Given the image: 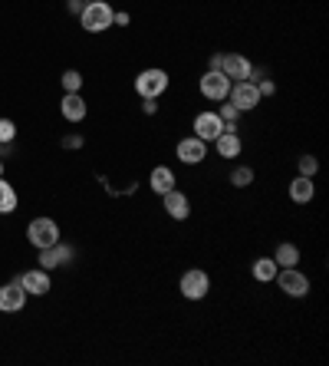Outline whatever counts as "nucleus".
I'll return each mask as SVG.
<instances>
[{"mask_svg": "<svg viewBox=\"0 0 329 366\" xmlns=\"http://www.w3.org/2000/svg\"><path fill=\"white\" fill-rule=\"evenodd\" d=\"M112 13H116V11H112L106 0H89V4H86V11L80 13L82 30H89V33L109 30V27H112Z\"/></svg>", "mask_w": 329, "mask_h": 366, "instance_id": "nucleus-1", "label": "nucleus"}, {"mask_svg": "<svg viewBox=\"0 0 329 366\" xmlns=\"http://www.w3.org/2000/svg\"><path fill=\"white\" fill-rule=\"evenodd\" d=\"M165 90H168V73L159 70V66L142 70L139 76H135V92H139L142 99H159Z\"/></svg>", "mask_w": 329, "mask_h": 366, "instance_id": "nucleus-2", "label": "nucleus"}, {"mask_svg": "<svg viewBox=\"0 0 329 366\" xmlns=\"http://www.w3.org/2000/svg\"><path fill=\"white\" fill-rule=\"evenodd\" d=\"M218 70L224 73L230 83L250 80V76H254V66H250V60L244 56V53H221V56H218Z\"/></svg>", "mask_w": 329, "mask_h": 366, "instance_id": "nucleus-3", "label": "nucleus"}, {"mask_svg": "<svg viewBox=\"0 0 329 366\" xmlns=\"http://www.w3.org/2000/svg\"><path fill=\"white\" fill-rule=\"evenodd\" d=\"M27 238H30L33 248H50V244L60 241V224L53 218H33L30 228H27Z\"/></svg>", "mask_w": 329, "mask_h": 366, "instance_id": "nucleus-4", "label": "nucleus"}, {"mask_svg": "<svg viewBox=\"0 0 329 366\" xmlns=\"http://www.w3.org/2000/svg\"><path fill=\"white\" fill-rule=\"evenodd\" d=\"M273 281H277V287L287 297H306L309 294V277L299 274L297 267H280Z\"/></svg>", "mask_w": 329, "mask_h": 366, "instance_id": "nucleus-5", "label": "nucleus"}, {"mask_svg": "<svg viewBox=\"0 0 329 366\" xmlns=\"http://www.w3.org/2000/svg\"><path fill=\"white\" fill-rule=\"evenodd\" d=\"M228 96H230V102H234L240 112H250V109H257V106H260V92H257V83H254V80L230 83Z\"/></svg>", "mask_w": 329, "mask_h": 366, "instance_id": "nucleus-6", "label": "nucleus"}, {"mask_svg": "<svg viewBox=\"0 0 329 366\" xmlns=\"http://www.w3.org/2000/svg\"><path fill=\"white\" fill-rule=\"evenodd\" d=\"M211 291V277L201 271V267H191L181 274V294L188 297V300H204Z\"/></svg>", "mask_w": 329, "mask_h": 366, "instance_id": "nucleus-7", "label": "nucleus"}, {"mask_svg": "<svg viewBox=\"0 0 329 366\" xmlns=\"http://www.w3.org/2000/svg\"><path fill=\"white\" fill-rule=\"evenodd\" d=\"M198 90H201V96H204V99L221 102V99H228V92H230V80H228V76H224L221 70H208L204 76H201Z\"/></svg>", "mask_w": 329, "mask_h": 366, "instance_id": "nucleus-8", "label": "nucleus"}, {"mask_svg": "<svg viewBox=\"0 0 329 366\" xmlns=\"http://www.w3.org/2000/svg\"><path fill=\"white\" fill-rule=\"evenodd\" d=\"M175 155H178L185 165H198L208 159V142L198 139V135H185V139H178V145H175Z\"/></svg>", "mask_w": 329, "mask_h": 366, "instance_id": "nucleus-9", "label": "nucleus"}, {"mask_svg": "<svg viewBox=\"0 0 329 366\" xmlns=\"http://www.w3.org/2000/svg\"><path fill=\"white\" fill-rule=\"evenodd\" d=\"M221 133H224V122H221L218 112H198V116H194V135H198V139L214 142Z\"/></svg>", "mask_w": 329, "mask_h": 366, "instance_id": "nucleus-10", "label": "nucleus"}, {"mask_svg": "<svg viewBox=\"0 0 329 366\" xmlns=\"http://www.w3.org/2000/svg\"><path fill=\"white\" fill-rule=\"evenodd\" d=\"M23 304H27V291H23L20 281L0 287V310L4 314H17V310H23Z\"/></svg>", "mask_w": 329, "mask_h": 366, "instance_id": "nucleus-11", "label": "nucleus"}, {"mask_svg": "<svg viewBox=\"0 0 329 366\" xmlns=\"http://www.w3.org/2000/svg\"><path fill=\"white\" fill-rule=\"evenodd\" d=\"M73 261V248L70 244H50V248H40V264L43 271H53V267H63Z\"/></svg>", "mask_w": 329, "mask_h": 366, "instance_id": "nucleus-12", "label": "nucleus"}, {"mask_svg": "<svg viewBox=\"0 0 329 366\" xmlns=\"http://www.w3.org/2000/svg\"><path fill=\"white\" fill-rule=\"evenodd\" d=\"M161 202H165V212H168V218H175V221H185L191 214V202L188 195L178 192V188H171V192L161 195Z\"/></svg>", "mask_w": 329, "mask_h": 366, "instance_id": "nucleus-13", "label": "nucleus"}, {"mask_svg": "<svg viewBox=\"0 0 329 366\" xmlns=\"http://www.w3.org/2000/svg\"><path fill=\"white\" fill-rule=\"evenodd\" d=\"M214 145H218V155H221V159H237L240 149H244V145H240L237 129H234V126H228V122H224V133L214 139Z\"/></svg>", "mask_w": 329, "mask_h": 366, "instance_id": "nucleus-14", "label": "nucleus"}, {"mask_svg": "<svg viewBox=\"0 0 329 366\" xmlns=\"http://www.w3.org/2000/svg\"><path fill=\"white\" fill-rule=\"evenodd\" d=\"M17 281H20L23 291H27V294H33V297H43L46 291H50V274H46L43 267H37V271H23Z\"/></svg>", "mask_w": 329, "mask_h": 366, "instance_id": "nucleus-15", "label": "nucleus"}, {"mask_svg": "<svg viewBox=\"0 0 329 366\" xmlns=\"http://www.w3.org/2000/svg\"><path fill=\"white\" fill-rule=\"evenodd\" d=\"M313 195H316V185H313V178H306V175H297V178L290 182V198L297 205H309Z\"/></svg>", "mask_w": 329, "mask_h": 366, "instance_id": "nucleus-16", "label": "nucleus"}, {"mask_svg": "<svg viewBox=\"0 0 329 366\" xmlns=\"http://www.w3.org/2000/svg\"><path fill=\"white\" fill-rule=\"evenodd\" d=\"M149 185H151V192H159V195L171 192L175 188V172H171L168 165H159V169H151Z\"/></svg>", "mask_w": 329, "mask_h": 366, "instance_id": "nucleus-17", "label": "nucleus"}, {"mask_svg": "<svg viewBox=\"0 0 329 366\" xmlns=\"http://www.w3.org/2000/svg\"><path fill=\"white\" fill-rule=\"evenodd\" d=\"M63 116H66L70 122L86 119V102H82L80 92H66V96H63Z\"/></svg>", "mask_w": 329, "mask_h": 366, "instance_id": "nucleus-18", "label": "nucleus"}, {"mask_svg": "<svg viewBox=\"0 0 329 366\" xmlns=\"http://www.w3.org/2000/svg\"><path fill=\"white\" fill-rule=\"evenodd\" d=\"M273 264L277 267H297L299 264V248L297 244H277V251H273Z\"/></svg>", "mask_w": 329, "mask_h": 366, "instance_id": "nucleus-19", "label": "nucleus"}, {"mask_svg": "<svg viewBox=\"0 0 329 366\" xmlns=\"http://www.w3.org/2000/svg\"><path fill=\"white\" fill-rule=\"evenodd\" d=\"M250 271H254V277H257L260 284H270V281L277 277V271H280V267L273 264V257H257V261H254V267H250Z\"/></svg>", "mask_w": 329, "mask_h": 366, "instance_id": "nucleus-20", "label": "nucleus"}, {"mask_svg": "<svg viewBox=\"0 0 329 366\" xmlns=\"http://www.w3.org/2000/svg\"><path fill=\"white\" fill-rule=\"evenodd\" d=\"M17 192H13V185H7L4 178H0V214H11V212H17Z\"/></svg>", "mask_w": 329, "mask_h": 366, "instance_id": "nucleus-21", "label": "nucleus"}, {"mask_svg": "<svg viewBox=\"0 0 329 366\" xmlns=\"http://www.w3.org/2000/svg\"><path fill=\"white\" fill-rule=\"evenodd\" d=\"M254 182V169L250 165H237V169H230V185L234 188H247Z\"/></svg>", "mask_w": 329, "mask_h": 366, "instance_id": "nucleus-22", "label": "nucleus"}, {"mask_svg": "<svg viewBox=\"0 0 329 366\" xmlns=\"http://www.w3.org/2000/svg\"><path fill=\"white\" fill-rule=\"evenodd\" d=\"M80 86H82V76L76 70L63 73V90H66V92H80Z\"/></svg>", "mask_w": 329, "mask_h": 366, "instance_id": "nucleus-23", "label": "nucleus"}, {"mask_svg": "<svg viewBox=\"0 0 329 366\" xmlns=\"http://www.w3.org/2000/svg\"><path fill=\"white\" fill-rule=\"evenodd\" d=\"M316 172H319L316 155H303V159H299V175H306V178H313Z\"/></svg>", "mask_w": 329, "mask_h": 366, "instance_id": "nucleus-24", "label": "nucleus"}, {"mask_svg": "<svg viewBox=\"0 0 329 366\" xmlns=\"http://www.w3.org/2000/svg\"><path fill=\"white\" fill-rule=\"evenodd\" d=\"M218 116H221V122H228V126H234V122L240 119V109L234 106V102H228V106H221Z\"/></svg>", "mask_w": 329, "mask_h": 366, "instance_id": "nucleus-25", "label": "nucleus"}, {"mask_svg": "<svg viewBox=\"0 0 329 366\" xmlns=\"http://www.w3.org/2000/svg\"><path fill=\"white\" fill-rule=\"evenodd\" d=\"M13 135H17V126H13L11 119H0V142L4 145L13 142Z\"/></svg>", "mask_w": 329, "mask_h": 366, "instance_id": "nucleus-26", "label": "nucleus"}, {"mask_svg": "<svg viewBox=\"0 0 329 366\" xmlns=\"http://www.w3.org/2000/svg\"><path fill=\"white\" fill-rule=\"evenodd\" d=\"M257 92H260V99H263V96H273V92H277V86H273L270 80H263V83H257Z\"/></svg>", "mask_w": 329, "mask_h": 366, "instance_id": "nucleus-27", "label": "nucleus"}, {"mask_svg": "<svg viewBox=\"0 0 329 366\" xmlns=\"http://www.w3.org/2000/svg\"><path fill=\"white\" fill-rule=\"evenodd\" d=\"M86 4H89V0H70V13L73 17H80V13L86 11Z\"/></svg>", "mask_w": 329, "mask_h": 366, "instance_id": "nucleus-28", "label": "nucleus"}, {"mask_svg": "<svg viewBox=\"0 0 329 366\" xmlns=\"http://www.w3.org/2000/svg\"><path fill=\"white\" fill-rule=\"evenodd\" d=\"M80 145H82L80 135H66V139H63V149H80Z\"/></svg>", "mask_w": 329, "mask_h": 366, "instance_id": "nucleus-29", "label": "nucleus"}, {"mask_svg": "<svg viewBox=\"0 0 329 366\" xmlns=\"http://www.w3.org/2000/svg\"><path fill=\"white\" fill-rule=\"evenodd\" d=\"M112 23H119V27H129V13H125V11L112 13Z\"/></svg>", "mask_w": 329, "mask_h": 366, "instance_id": "nucleus-30", "label": "nucleus"}, {"mask_svg": "<svg viewBox=\"0 0 329 366\" xmlns=\"http://www.w3.org/2000/svg\"><path fill=\"white\" fill-rule=\"evenodd\" d=\"M142 109L149 112V116H155V112H159V99H145L142 102Z\"/></svg>", "mask_w": 329, "mask_h": 366, "instance_id": "nucleus-31", "label": "nucleus"}, {"mask_svg": "<svg viewBox=\"0 0 329 366\" xmlns=\"http://www.w3.org/2000/svg\"><path fill=\"white\" fill-rule=\"evenodd\" d=\"M0 175H4V165H0Z\"/></svg>", "mask_w": 329, "mask_h": 366, "instance_id": "nucleus-32", "label": "nucleus"}]
</instances>
